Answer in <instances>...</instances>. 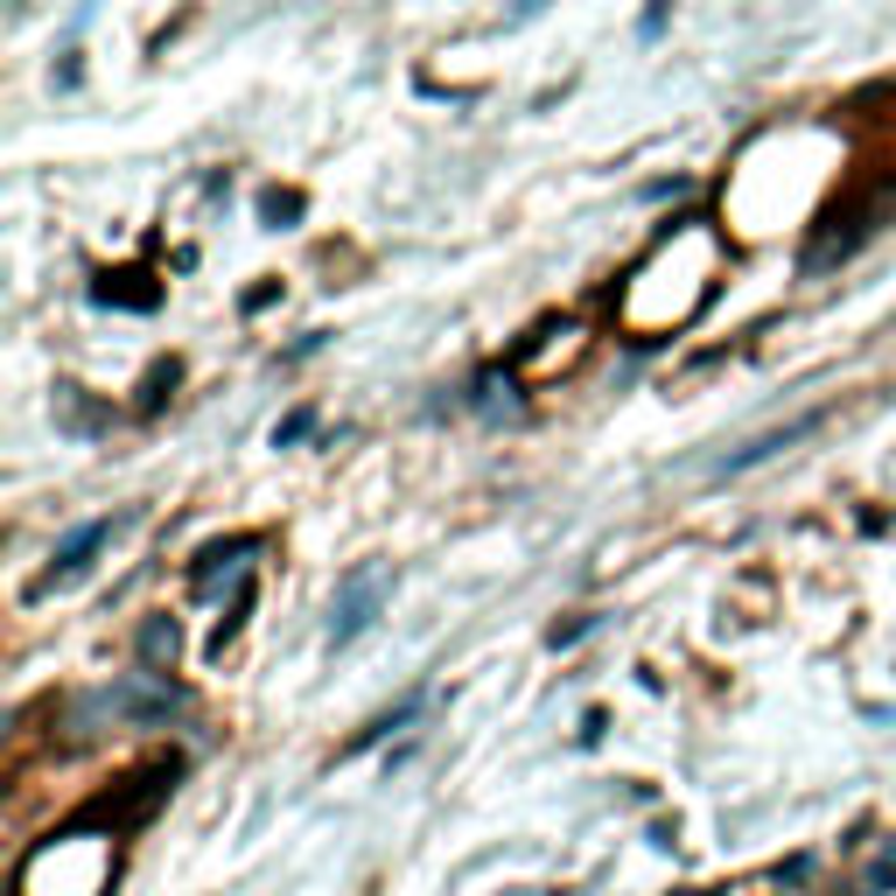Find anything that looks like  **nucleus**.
I'll use <instances>...</instances> for the list:
<instances>
[{"mask_svg": "<svg viewBox=\"0 0 896 896\" xmlns=\"http://www.w3.org/2000/svg\"><path fill=\"white\" fill-rule=\"evenodd\" d=\"M378 602H386V567H357L351 582L336 588V609H330V644H351L378 623Z\"/></svg>", "mask_w": 896, "mask_h": 896, "instance_id": "1", "label": "nucleus"}, {"mask_svg": "<svg viewBox=\"0 0 896 896\" xmlns=\"http://www.w3.org/2000/svg\"><path fill=\"white\" fill-rule=\"evenodd\" d=\"M106 708H112V715H126V721H168V715L182 708V700L168 694V686H141V679H126V686H112V694H106Z\"/></svg>", "mask_w": 896, "mask_h": 896, "instance_id": "2", "label": "nucleus"}, {"mask_svg": "<svg viewBox=\"0 0 896 896\" xmlns=\"http://www.w3.org/2000/svg\"><path fill=\"white\" fill-rule=\"evenodd\" d=\"M106 540H112V519H91V526H78V532H70V540L49 554V575H43V588H49V582H64V575H78V567H85V554H91V546H106Z\"/></svg>", "mask_w": 896, "mask_h": 896, "instance_id": "3", "label": "nucleus"}, {"mask_svg": "<svg viewBox=\"0 0 896 896\" xmlns=\"http://www.w3.org/2000/svg\"><path fill=\"white\" fill-rule=\"evenodd\" d=\"M141 652H147V659H162V652L176 659V623H147V631H141Z\"/></svg>", "mask_w": 896, "mask_h": 896, "instance_id": "4", "label": "nucleus"}, {"mask_svg": "<svg viewBox=\"0 0 896 896\" xmlns=\"http://www.w3.org/2000/svg\"><path fill=\"white\" fill-rule=\"evenodd\" d=\"M295 434H309V413H288V421L274 428V442H295Z\"/></svg>", "mask_w": 896, "mask_h": 896, "instance_id": "5", "label": "nucleus"}]
</instances>
